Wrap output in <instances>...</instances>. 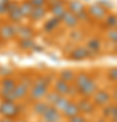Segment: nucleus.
I'll return each mask as SVG.
<instances>
[{"label":"nucleus","mask_w":117,"mask_h":122,"mask_svg":"<svg viewBox=\"0 0 117 122\" xmlns=\"http://www.w3.org/2000/svg\"><path fill=\"white\" fill-rule=\"evenodd\" d=\"M18 45L23 50H30V49L35 48L34 39H18Z\"/></svg>","instance_id":"18"},{"label":"nucleus","mask_w":117,"mask_h":122,"mask_svg":"<svg viewBox=\"0 0 117 122\" xmlns=\"http://www.w3.org/2000/svg\"><path fill=\"white\" fill-rule=\"evenodd\" d=\"M78 111H79V107L75 105V103H67V106L64 107V113L67 114V117H69V118L78 115Z\"/></svg>","instance_id":"17"},{"label":"nucleus","mask_w":117,"mask_h":122,"mask_svg":"<svg viewBox=\"0 0 117 122\" xmlns=\"http://www.w3.org/2000/svg\"><path fill=\"white\" fill-rule=\"evenodd\" d=\"M61 0H46V7H52V5H55V4H57V3H60Z\"/></svg>","instance_id":"27"},{"label":"nucleus","mask_w":117,"mask_h":122,"mask_svg":"<svg viewBox=\"0 0 117 122\" xmlns=\"http://www.w3.org/2000/svg\"><path fill=\"white\" fill-rule=\"evenodd\" d=\"M56 90L59 91V94H60V95H65V94H67V91L69 90V87H68V84H67V81L60 80V81H57V84H56Z\"/></svg>","instance_id":"20"},{"label":"nucleus","mask_w":117,"mask_h":122,"mask_svg":"<svg viewBox=\"0 0 117 122\" xmlns=\"http://www.w3.org/2000/svg\"><path fill=\"white\" fill-rule=\"evenodd\" d=\"M104 26L108 29H116L117 27V15L116 14H108V16L104 19Z\"/></svg>","instance_id":"16"},{"label":"nucleus","mask_w":117,"mask_h":122,"mask_svg":"<svg viewBox=\"0 0 117 122\" xmlns=\"http://www.w3.org/2000/svg\"><path fill=\"white\" fill-rule=\"evenodd\" d=\"M19 8H21L25 19H29L34 7H33V4L30 3V0H22V1H19Z\"/></svg>","instance_id":"15"},{"label":"nucleus","mask_w":117,"mask_h":122,"mask_svg":"<svg viewBox=\"0 0 117 122\" xmlns=\"http://www.w3.org/2000/svg\"><path fill=\"white\" fill-rule=\"evenodd\" d=\"M76 16H78V19H79V22H80V23H89V22H91L90 16H89V14H87V10L82 11V12L78 14Z\"/></svg>","instance_id":"23"},{"label":"nucleus","mask_w":117,"mask_h":122,"mask_svg":"<svg viewBox=\"0 0 117 122\" xmlns=\"http://www.w3.org/2000/svg\"><path fill=\"white\" fill-rule=\"evenodd\" d=\"M0 113L3 114L6 118H12L14 115H17L18 107L14 103V100H4L1 106H0Z\"/></svg>","instance_id":"8"},{"label":"nucleus","mask_w":117,"mask_h":122,"mask_svg":"<svg viewBox=\"0 0 117 122\" xmlns=\"http://www.w3.org/2000/svg\"><path fill=\"white\" fill-rule=\"evenodd\" d=\"M0 122H11V121H8V119H3V121H0Z\"/></svg>","instance_id":"29"},{"label":"nucleus","mask_w":117,"mask_h":122,"mask_svg":"<svg viewBox=\"0 0 117 122\" xmlns=\"http://www.w3.org/2000/svg\"><path fill=\"white\" fill-rule=\"evenodd\" d=\"M68 57L71 60L82 61V60H86V58L91 57V54H90V52L87 50L86 46H76V48H74L68 53Z\"/></svg>","instance_id":"7"},{"label":"nucleus","mask_w":117,"mask_h":122,"mask_svg":"<svg viewBox=\"0 0 117 122\" xmlns=\"http://www.w3.org/2000/svg\"><path fill=\"white\" fill-rule=\"evenodd\" d=\"M17 38V25L6 22L0 25V41H11Z\"/></svg>","instance_id":"3"},{"label":"nucleus","mask_w":117,"mask_h":122,"mask_svg":"<svg viewBox=\"0 0 117 122\" xmlns=\"http://www.w3.org/2000/svg\"><path fill=\"white\" fill-rule=\"evenodd\" d=\"M105 37H106V39H108L110 44L117 45V27L116 29H108Z\"/></svg>","instance_id":"19"},{"label":"nucleus","mask_w":117,"mask_h":122,"mask_svg":"<svg viewBox=\"0 0 117 122\" xmlns=\"http://www.w3.org/2000/svg\"><path fill=\"white\" fill-rule=\"evenodd\" d=\"M45 92H46V84L44 81H37V84L31 90V96L33 98H42L45 95Z\"/></svg>","instance_id":"14"},{"label":"nucleus","mask_w":117,"mask_h":122,"mask_svg":"<svg viewBox=\"0 0 117 122\" xmlns=\"http://www.w3.org/2000/svg\"><path fill=\"white\" fill-rule=\"evenodd\" d=\"M7 18H8V22L14 23V25H21V23H23L25 16H23V14H22L21 8H19V3H17V1L14 3L11 10L7 12Z\"/></svg>","instance_id":"4"},{"label":"nucleus","mask_w":117,"mask_h":122,"mask_svg":"<svg viewBox=\"0 0 117 122\" xmlns=\"http://www.w3.org/2000/svg\"><path fill=\"white\" fill-rule=\"evenodd\" d=\"M48 10H49V12L52 14V16L61 18L63 15H64V12L67 11V3H65L64 0H61L60 3H57V4L49 7Z\"/></svg>","instance_id":"12"},{"label":"nucleus","mask_w":117,"mask_h":122,"mask_svg":"<svg viewBox=\"0 0 117 122\" xmlns=\"http://www.w3.org/2000/svg\"><path fill=\"white\" fill-rule=\"evenodd\" d=\"M45 118H46V121H49V122H55L57 119V111L55 109L45 110Z\"/></svg>","instance_id":"21"},{"label":"nucleus","mask_w":117,"mask_h":122,"mask_svg":"<svg viewBox=\"0 0 117 122\" xmlns=\"http://www.w3.org/2000/svg\"><path fill=\"white\" fill-rule=\"evenodd\" d=\"M71 79H74V75L71 73V71H63V73H61V80L68 81Z\"/></svg>","instance_id":"24"},{"label":"nucleus","mask_w":117,"mask_h":122,"mask_svg":"<svg viewBox=\"0 0 117 122\" xmlns=\"http://www.w3.org/2000/svg\"><path fill=\"white\" fill-rule=\"evenodd\" d=\"M75 80H76V86H78L79 91L82 92L83 95L89 96L91 94H94V91H95V83L91 80V77L89 75L80 73L75 77Z\"/></svg>","instance_id":"1"},{"label":"nucleus","mask_w":117,"mask_h":122,"mask_svg":"<svg viewBox=\"0 0 117 122\" xmlns=\"http://www.w3.org/2000/svg\"><path fill=\"white\" fill-rule=\"evenodd\" d=\"M86 48L87 50L90 52V54H98L101 52V48H102V41H101L98 37H91L89 38V41L86 42Z\"/></svg>","instance_id":"9"},{"label":"nucleus","mask_w":117,"mask_h":122,"mask_svg":"<svg viewBox=\"0 0 117 122\" xmlns=\"http://www.w3.org/2000/svg\"><path fill=\"white\" fill-rule=\"evenodd\" d=\"M109 79L113 81H117V68H112L109 71Z\"/></svg>","instance_id":"26"},{"label":"nucleus","mask_w":117,"mask_h":122,"mask_svg":"<svg viewBox=\"0 0 117 122\" xmlns=\"http://www.w3.org/2000/svg\"><path fill=\"white\" fill-rule=\"evenodd\" d=\"M34 38V30L33 27L25 23L17 25V39H33Z\"/></svg>","instance_id":"6"},{"label":"nucleus","mask_w":117,"mask_h":122,"mask_svg":"<svg viewBox=\"0 0 117 122\" xmlns=\"http://www.w3.org/2000/svg\"><path fill=\"white\" fill-rule=\"evenodd\" d=\"M60 20H61V25H63V26H65L67 29H71V30H72V29H76L78 25L80 23L78 16H76L75 14H72L71 11H68V10H67L64 12V15L60 18Z\"/></svg>","instance_id":"5"},{"label":"nucleus","mask_w":117,"mask_h":122,"mask_svg":"<svg viewBox=\"0 0 117 122\" xmlns=\"http://www.w3.org/2000/svg\"><path fill=\"white\" fill-rule=\"evenodd\" d=\"M87 14L90 16L91 20H95V22H104V19L108 16L109 10L102 7L101 4H91L89 7H86Z\"/></svg>","instance_id":"2"},{"label":"nucleus","mask_w":117,"mask_h":122,"mask_svg":"<svg viewBox=\"0 0 117 122\" xmlns=\"http://www.w3.org/2000/svg\"><path fill=\"white\" fill-rule=\"evenodd\" d=\"M49 12L48 7H34L33 11H31V15H30V20L33 22H38V20H42L46 16V14Z\"/></svg>","instance_id":"11"},{"label":"nucleus","mask_w":117,"mask_h":122,"mask_svg":"<svg viewBox=\"0 0 117 122\" xmlns=\"http://www.w3.org/2000/svg\"><path fill=\"white\" fill-rule=\"evenodd\" d=\"M67 10L71 11L72 14H75V15H78L82 11H84L86 7H84V4H83L80 0H71L69 3H67Z\"/></svg>","instance_id":"13"},{"label":"nucleus","mask_w":117,"mask_h":122,"mask_svg":"<svg viewBox=\"0 0 117 122\" xmlns=\"http://www.w3.org/2000/svg\"><path fill=\"white\" fill-rule=\"evenodd\" d=\"M108 100H109V95L106 94V92H98V94L95 95V102L97 103H102V105H105Z\"/></svg>","instance_id":"22"},{"label":"nucleus","mask_w":117,"mask_h":122,"mask_svg":"<svg viewBox=\"0 0 117 122\" xmlns=\"http://www.w3.org/2000/svg\"><path fill=\"white\" fill-rule=\"evenodd\" d=\"M98 4H101L102 5V7H105V8H110V7H112V4H110V3H109V1H106V0H101L100 3H98Z\"/></svg>","instance_id":"28"},{"label":"nucleus","mask_w":117,"mask_h":122,"mask_svg":"<svg viewBox=\"0 0 117 122\" xmlns=\"http://www.w3.org/2000/svg\"><path fill=\"white\" fill-rule=\"evenodd\" d=\"M61 25V20L60 18H56V16H52V18H48L45 23H44V31L45 33H55V31L59 29V26Z\"/></svg>","instance_id":"10"},{"label":"nucleus","mask_w":117,"mask_h":122,"mask_svg":"<svg viewBox=\"0 0 117 122\" xmlns=\"http://www.w3.org/2000/svg\"><path fill=\"white\" fill-rule=\"evenodd\" d=\"M33 7H46V0H30Z\"/></svg>","instance_id":"25"}]
</instances>
